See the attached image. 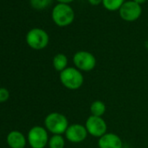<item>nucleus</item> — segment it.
<instances>
[{
	"instance_id": "f257e3e1",
	"label": "nucleus",
	"mask_w": 148,
	"mask_h": 148,
	"mask_svg": "<svg viewBox=\"0 0 148 148\" xmlns=\"http://www.w3.org/2000/svg\"><path fill=\"white\" fill-rule=\"evenodd\" d=\"M51 18L54 24L59 27H66L72 24L75 18V12L70 5L58 4L51 12Z\"/></svg>"
},
{
	"instance_id": "f03ea898",
	"label": "nucleus",
	"mask_w": 148,
	"mask_h": 148,
	"mask_svg": "<svg viewBox=\"0 0 148 148\" xmlns=\"http://www.w3.org/2000/svg\"><path fill=\"white\" fill-rule=\"evenodd\" d=\"M62 85L70 90H77L84 83V77L79 70L74 67H68L62 71L59 75Z\"/></svg>"
},
{
	"instance_id": "7ed1b4c3",
	"label": "nucleus",
	"mask_w": 148,
	"mask_h": 148,
	"mask_svg": "<svg viewBox=\"0 0 148 148\" xmlns=\"http://www.w3.org/2000/svg\"><path fill=\"white\" fill-rule=\"evenodd\" d=\"M45 128L53 135H62L69 126L67 118L59 112H51L45 119Z\"/></svg>"
},
{
	"instance_id": "20e7f679",
	"label": "nucleus",
	"mask_w": 148,
	"mask_h": 148,
	"mask_svg": "<svg viewBox=\"0 0 148 148\" xmlns=\"http://www.w3.org/2000/svg\"><path fill=\"white\" fill-rule=\"evenodd\" d=\"M25 40L31 48L34 50H43L49 44V35L43 29L33 28L27 32Z\"/></svg>"
},
{
	"instance_id": "39448f33",
	"label": "nucleus",
	"mask_w": 148,
	"mask_h": 148,
	"mask_svg": "<svg viewBox=\"0 0 148 148\" xmlns=\"http://www.w3.org/2000/svg\"><path fill=\"white\" fill-rule=\"evenodd\" d=\"M96 58L86 51H77L73 56V63L76 68L83 71H91L96 66Z\"/></svg>"
},
{
	"instance_id": "423d86ee",
	"label": "nucleus",
	"mask_w": 148,
	"mask_h": 148,
	"mask_svg": "<svg viewBox=\"0 0 148 148\" xmlns=\"http://www.w3.org/2000/svg\"><path fill=\"white\" fill-rule=\"evenodd\" d=\"M27 140L32 148H45L49 142L47 131L42 126H33L28 132Z\"/></svg>"
},
{
	"instance_id": "0eeeda50",
	"label": "nucleus",
	"mask_w": 148,
	"mask_h": 148,
	"mask_svg": "<svg viewBox=\"0 0 148 148\" xmlns=\"http://www.w3.org/2000/svg\"><path fill=\"white\" fill-rule=\"evenodd\" d=\"M120 18L126 22H134L138 20L142 14V7L132 0L125 1L119 10Z\"/></svg>"
},
{
	"instance_id": "6e6552de",
	"label": "nucleus",
	"mask_w": 148,
	"mask_h": 148,
	"mask_svg": "<svg viewBox=\"0 0 148 148\" xmlns=\"http://www.w3.org/2000/svg\"><path fill=\"white\" fill-rule=\"evenodd\" d=\"M86 128L92 136L100 138L106 133L107 125L101 117L91 115L86 122Z\"/></svg>"
},
{
	"instance_id": "1a4fd4ad",
	"label": "nucleus",
	"mask_w": 148,
	"mask_h": 148,
	"mask_svg": "<svg viewBox=\"0 0 148 148\" xmlns=\"http://www.w3.org/2000/svg\"><path fill=\"white\" fill-rule=\"evenodd\" d=\"M67 140L72 143H81L87 137V130L85 125L80 124H72L68 126L64 132Z\"/></svg>"
},
{
	"instance_id": "9d476101",
	"label": "nucleus",
	"mask_w": 148,
	"mask_h": 148,
	"mask_svg": "<svg viewBox=\"0 0 148 148\" xmlns=\"http://www.w3.org/2000/svg\"><path fill=\"white\" fill-rule=\"evenodd\" d=\"M99 148H122L121 138L115 133H106L99 138L98 142Z\"/></svg>"
},
{
	"instance_id": "9b49d317",
	"label": "nucleus",
	"mask_w": 148,
	"mask_h": 148,
	"mask_svg": "<svg viewBox=\"0 0 148 148\" xmlns=\"http://www.w3.org/2000/svg\"><path fill=\"white\" fill-rule=\"evenodd\" d=\"M7 144L11 148H25L26 145V139L25 135L18 131H12L8 133Z\"/></svg>"
},
{
	"instance_id": "f8f14e48",
	"label": "nucleus",
	"mask_w": 148,
	"mask_h": 148,
	"mask_svg": "<svg viewBox=\"0 0 148 148\" xmlns=\"http://www.w3.org/2000/svg\"><path fill=\"white\" fill-rule=\"evenodd\" d=\"M52 64H53V67L57 71H62L64 69H66L67 67V64H68V59L67 57L63 54V53H58L57 55L54 56L53 60H52Z\"/></svg>"
},
{
	"instance_id": "ddd939ff",
	"label": "nucleus",
	"mask_w": 148,
	"mask_h": 148,
	"mask_svg": "<svg viewBox=\"0 0 148 148\" xmlns=\"http://www.w3.org/2000/svg\"><path fill=\"white\" fill-rule=\"evenodd\" d=\"M90 110L92 112V116H97V117H101L105 114L106 107L104 102L100 100H96L92 103L90 106Z\"/></svg>"
},
{
	"instance_id": "4468645a",
	"label": "nucleus",
	"mask_w": 148,
	"mask_h": 148,
	"mask_svg": "<svg viewBox=\"0 0 148 148\" xmlns=\"http://www.w3.org/2000/svg\"><path fill=\"white\" fill-rule=\"evenodd\" d=\"M125 0H103V7L109 12H116L120 9Z\"/></svg>"
},
{
	"instance_id": "2eb2a0df",
	"label": "nucleus",
	"mask_w": 148,
	"mask_h": 148,
	"mask_svg": "<svg viewBox=\"0 0 148 148\" xmlns=\"http://www.w3.org/2000/svg\"><path fill=\"white\" fill-rule=\"evenodd\" d=\"M50 148H64L65 142L62 135H53L48 142Z\"/></svg>"
},
{
	"instance_id": "dca6fc26",
	"label": "nucleus",
	"mask_w": 148,
	"mask_h": 148,
	"mask_svg": "<svg viewBox=\"0 0 148 148\" xmlns=\"http://www.w3.org/2000/svg\"><path fill=\"white\" fill-rule=\"evenodd\" d=\"M52 2V0H30L32 8L36 10H44L47 8Z\"/></svg>"
},
{
	"instance_id": "f3484780",
	"label": "nucleus",
	"mask_w": 148,
	"mask_h": 148,
	"mask_svg": "<svg viewBox=\"0 0 148 148\" xmlns=\"http://www.w3.org/2000/svg\"><path fill=\"white\" fill-rule=\"evenodd\" d=\"M10 98V92L6 88H0V103L8 100Z\"/></svg>"
},
{
	"instance_id": "a211bd4d",
	"label": "nucleus",
	"mask_w": 148,
	"mask_h": 148,
	"mask_svg": "<svg viewBox=\"0 0 148 148\" xmlns=\"http://www.w3.org/2000/svg\"><path fill=\"white\" fill-rule=\"evenodd\" d=\"M87 1L92 6H98L99 5H102L103 0H87Z\"/></svg>"
},
{
	"instance_id": "6ab92c4d",
	"label": "nucleus",
	"mask_w": 148,
	"mask_h": 148,
	"mask_svg": "<svg viewBox=\"0 0 148 148\" xmlns=\"http://www.w3.org/2000/svg\"><path fill=\"white\" fill-rule=\"evenodd\" d=\"M56 1L58 2V4H66V5H69L71 2H73L74 0H56Z\"/></svg>"
},
{
	"instance_id": "aec40b11",
	"label": "nucleus",
	"mask_w": 148,
	"mask_h": 148,
	"mask_svg": "<svg viewBox=\"0 0 148 148\" xmlns=\"http://www.w3.org/2000/svg\"><path fill=\"white\" fill-rule=\"evenodd\" d=\"M132 1H134L135 3H137V4H138V5H142V4H144V3H145L147 0H132Z\"/></svg>"
},
{
	"instance_id": "412c9836",
	"label": "nucleus",
	"mask_w": 148,
	"mask_h": 148,
	"mask_svg": "<svg viewBox=\"0 0 148 148\" xmlns=\"http://www.w3.org/2000/svg\"><path fill=\"white\" fill-rule=\"evenodd\" d=\"M145 47H146V48L148 49V40H147V41H146V42L145 43Z\"/></svg>"
}]
</instances>
